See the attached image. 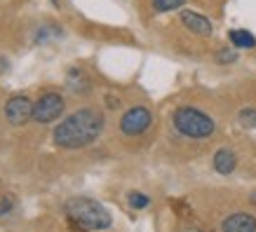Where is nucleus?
Returning a JSON list of instances; mask_svg holds the SVG:
<instances>
[{"instance_id":"3","label":"nucleus","mask_w":256,"mask_h":232,"mask_svg":"<svg viewBox=\"0 0 256 232\" xmlns=\"http://www.w3.org/2000/svg\"><path fill=\"white\" fill-rule=\"evenodd\" d=\"M172 124L181 136L186 139H210L214 129H216V122L212 120L207 113H202L198 108H190V106H184V108H176L174 115H172Z\"/></svg>"},{"instance_id":"7","label":"nucleus","mask_w":256,"mask_h":232,"mask_svg":"<svg viewBox=\"0 0 256 232\" xmlns=\"http://www.w3.org/2000/svg\"><path fill=\"white\" fill-rule=\"evenodd\" d=\"M181 23L186 26L190 33H195V35H202V38H207V35H212L214 33V26H212V21L207 19V16L198 14V12H181Z\"/></svg>"},{"instance_id":"13","label":"nucleus","mask_w":256,"mask_h":232,"mask_svg":"<svg viewBox=\"0 0 256 232\" xmlns=\"http://www.w3.org/2000/svg\"><path fill=\"white\" fill-rule=\"evenodd\" d=\"M240 122L244 124V127H256V110L244 108L240 113Z\"/></svg>"},{"instance_id":"1","label":"nucleus","mask_w":256,"mask_h":232,"mask_svg":"<svg viewBox=\"0 0 256 232\" xmlns=\"http://www.w3.org/2000/svg\"><path fill=\"white\" fill-rule=\"evenodd\" d=\"M104 124H106V120L99 110L80 108L56 124L54 132H52V139H54L56 146L66 148V150L85 148L99 139V134L104 132Z\"/></svg>"},{"instance_id":"8","label":"nucleus","mask_w":256,"mask_h":232,"mask_svg":"<svg viewBox=\"0 0 256 232\" xmlns=\"http://www.w3.org/2000/svg\"><path fill=\"white\" fill-rule=\"evenodd\" d=\"M221 230L224 232H254L256 230V218L252 214H244V211H238V214H230L221 223Z\"/></svg>"},{"instance_id":"11","label":"nucleus","mask_w":256,"mask_h":232,"mask_svg":"<svg viewBox=\"0 0 256 232\" xmlns=\"http://www.w3.org/2000/svg\"><path fill=\"white\" fill-rule=\"evenodd\" d=\"M186 0H153V9L156 12H172V9L184 7Z\"/></svg>"},{"instance_id":"14","label":"nucleus","mask_w":256,"mask_h":232,"mask_svg":"<svg viewBox=\"0 0 256 232\" xmlns=\"http://www.w3.org/2000/svg\"><path fill=\"white\" fill-rule=\"evenodd\" d=\"M235 59H238V54H235L233 49H221L216 54V61L218 63H233Z\"/></svg>"},{"instance_id":"2","label":"nucleus","mask_w":256,"mask_h":232,"mask_svg":"<svg viewBox=\"0 0 256 232\" xmlns=\"http://www.w3.org/2000/svg\"><path fill=\"white\" fill-rule=\"evenodd\" d=\"M64 211H66L68 223L73 228H82V230H106L113 223L108 209L90 197H70L64 204Z\"/></svg>"},{"instance_id":"4","label":"nucleus","mask_w":256,"mask_h":232,"mask_svg":"<svg viewBox=\"0 0 256 232\" xmlns=\"http://www.w3.org/2000/svg\"><path fill=\"white\" fill-rule=\"evenodd\" d=\"M64 108H66V101H64L62 94L45 92L36 101V106H33V122H38V124L56 122V120L64 115Z\"/></svg>"},{"instance_id":"5","label":"nucleus","mask_w":256,"mask_h":232,"mask_svg":"<svg viewBox=\"0 0 256 232\" xmlns=\"http://www.w3.org/2000/svg\"><path fill=\"white\" fill-rule=\"evenodd\" d=\"M150 122H153L150 110L144 108V106H134V108H130L120 117V129L127 136H139V134H144L150 127Z\"/></svg>"},{"instance_id":"10","label":"nucleus","mask_w":256,"mask_h":232,"mask_svg":"<svg viewBox=\"0 0 256 232\" xmlns=\"http://www.w3.org/2000/svg\"><path fill=\"white\" fill-rule=\"evenodd\" d=\"M228 38H230L233 47H238V49H252V47H256V38L249 31H242V28L230 31L228 33Z\"/></svg>"},{"instance_id":"12","label":"nucleus","mask_w":256,"mask_h":232,"mask_svg":"<svg viewBox=\"0 0 256 232\" xmlns=\"http://www.w3.org/2000/svg\"><path fill=\"white\" fill-rule=\"evenodd\" d=\"M127 200H130V207H132V209H146L148 204H150V200H148L144 193H130Z\"/></svg>"},{"instance_id":"15","label":"nucleus","mask_w":256,"mask_h":232,"mask_svg":"<svg viewBox=\"0 0 256 232\" xmlns=\"http://www.w3.org/2000/svg\"><path fill=\"white\" fill-rule=\"evenodd\" d=\"M52 2H56V0H52Z\"/></svg>"},{"instance_id":"9","label":"nucleus","mask_w":256,"mask_h":232,"mask_svg":"<svg viewBox=\"0 0 256 232\" xmlns=\"http://www.w3.org/2000/svg\"><path fill=\"white\" fill-rule=\"evenodd\" d=\"M235 167H238V157H235L233 150H228V148H221V150H216V155H214V169H216L221 176L233 174Z\"/></svg>"},{"instance_id":"6","label":"nucleus","mask_w":256,"mask_h":232,"mask_svg":"<svg viewBox=\"0 0 256 232\" xmlns=\"http://www.w3.org/2000/svg\"><path fill=\"white\" fill-rule=\"evenodd\" d=\"M33 106H36V101H31L28 96H24V94L12 96L5 103V117H8V122L19 127V124L33 120Z\"/></svg>"}]
</instances>
